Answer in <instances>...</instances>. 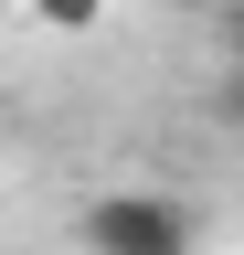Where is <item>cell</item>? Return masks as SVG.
I'll return each instance as SVG.
<instances>
[{"mask_svg": "<svg viewBox=\"0 0 244 255\" xmlns=\"http://www.w3.org/2000/svg\"><path fill=\"white\" fill-rule=\"evenodd\" d=\"M85 255H202V202L180 191H96L75 213Z\"/></svg>", "mask_w": 244, "mask_h": 255, "instance_id": "6da1fadb", "label": "cell"}, {"mask_svg": "<svg viewBox=\"0 0 244 255\" xmlns=\"http://www.w3.org/2000/svg\"><path fill=\"white\" fill-rule=\"evenodd\" d=\"M32 21H53V32H96L106 0H32Z\"/></svg>", "mask_w": 244, "mask_h": 255, "instance_id": "7a4b0ae2", "label": "cell"}]
</instances>
